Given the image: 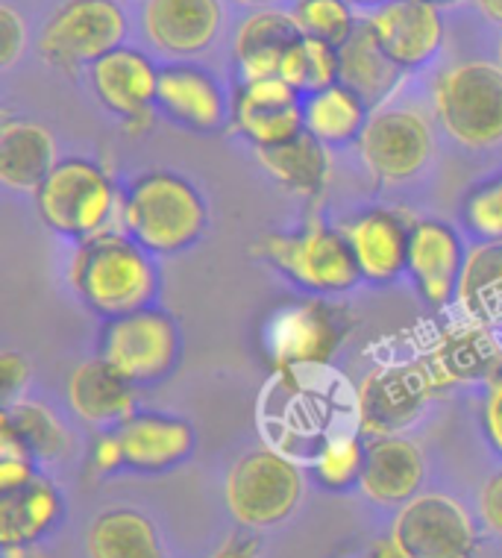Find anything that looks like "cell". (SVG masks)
<instances>
[{"instance_id":"7dc6e473","label":"cell","mask_w":502,"mask_h":558,"mask_svg":"<svg viewBox=\"0 0 502 558\" xmlns=\"http://www.w3.org/2000/svg\"><path fill=\"white\" fill-rule=\"evenodd\" d=\"M500 65H502V41H500Z\"/></svg>"},{"instance_id":"52a82bcc","label":"cell","mask_w":502,"mask_h":558,"mask_svg":"<svg viewBox=\"0 0 502 558\" xmlns=\"http://www.w3.org/2000/svg\"><path fill=\"white\" fill-rule=\"evenodd\" d=\"M180 356V332L174 318L159 308H138L109 318L100 338V359H107L130 383H156L171 374Z\"/></svg>"},{"instance_id":"9a60e30c","label":"cell","mask_w":502,"mask_h":558,"mask_svg":"<svg viewBox=\"0 0 502 558\" xmlns=\"http://www.w3.org/2000/svg\"><path fill=\"white\" fill-rule=\"evenodd\" d=\"M91 83L103 107L124 121L150 124V107L159 97V71L133 48H115L91 65Z\"/></svg>"},{"instance_id":"ab89813d","label":"cell","mask_w":502,"mask_h":558,"mask_svg":"<svg viewBox=\"0 0 502 558\" xmlns=\"http://www.w3.org/2000/svg\"><path fill=\"white\" fill-rule=\"evenodd\" d=\"M485 433L491 438V444L502 452V379H497L488 391V400H485L482 412Z\"/></svg>"},{"instance_id":"4fadbf2b","label":"cell","mask_w":502,"mask_h":558,"mask_svg":"<svg viewBox=\"0 0 502 558\" xmlns=\"http://www.w3.org/2000/svg\"><path fill=\"white\" fill-rule=\"evenodd\" d=\"M432 383L408 367H382L358 388V429L367 438L396 435L424 412Z\"/></svg>"},{"instance_id":"8992f818","label":"cell","mask_w":502,"mask_h":558,"mask_svg":"<svg viewBox=\"0 0 502 558\" xmlns=\"http://www.w3.org/2000/svg\"><path fill=\"white\" fill-rule=\"evenodd\" d=\"M256 253L285 270L294 282L311 291H347L358 286L362 270L344 230L309 223L297 235H268Z\"/></svg>"},{"instance_id":"277c9868","label":"cell","mask_w":502,"mask_h":558,"mask_svg":"<svg viewBox=\"0 0 502 558\" xmlns=\"http://www.w3.org/2000/svg\"><path fill=\"white\" fill-rule=\"evenodd\" d=\"M434 116L464 147L502 142V65L462 62L434 83Z\"/></svg>"},{"instance_id":"e575fe53","label":"cell","mask_w":502,"mask_h":558,"mask_svg":"<svg viewBox=\"0 0 502 558\" xmlns=\"http://www.w3.org/2000/svg\"><path fill=\"white\" fill-rule=\"evenodd\" d=\"M467 227L488 241H502V180L482 185L464 206Z\"/></svg>"},{"instance_id":"8fae6325","label":"cell","mask_w":502,"mask_h":558,"mask_svg":"<svg viewBox=\"0 0 502 558\" xmlns=\"http://www.w3.org/2000/svg\"><path fill=\"white\" fill-rule=\"evenodd\" d=\"M365 24L403 71L429 62L444 41V21L432 0H388Z\"/></svg>"},{"instance_id":"f6af8a7d","label":"cell","mask_w":502,"mask_h":558,"mask_svg":"<svg viewBox=\"0 0 502 558\" xmlns=\"http://www.w3.org/2000/svg\"><path fill=\"white\" fill-rule=\"evenodd\" d=\"M347 3H353V7H382V3H388V0H347Z\"/></svg>"},{"instance_id":"4dcf8cb0","label":"cell","mask_w":502,"mask_h":558,"mask_svg":"<svg viewBox=\"0 0 502 558\" xmlns=\"http://www.w3.org/2000/svg\"><path fill=\"white\" fill-rule=\"evenodd\" d=\"M280 77L299 95H315L341 83V59L335 45L299 36L280 65Z\"/></svg>"},{"instance_id":"44dd1931","label":"cell","mask_w":502,"mask_h":558,"mask_svg":"<svg viewBox=\"0 0 502 558\" xmlns=\"http://www.w3.org/2000/svg\"><path fill=\"white\" fill-rule=\"evenodd\" d=\"M136 383L121 376L107 359H91L71 374L69 400L71 409L91 426L124 424L136 414Z\"/></svg>"},{"instance_id":"7a4b0ae2","label":"cell","mask_w":502,"mask_h":558,"mask_svg":"<svg viewBox=\"0 0 502 558\" xmlns=\"http://www.w3.org/2000/svg\"><path fill=\"white\" fill-rule=\"evenodd\" d=\"M121 218L130 239L147 253H180L192 247L206 230V203L188 180L176 173H147L133 183L121 203Z\"/></svg>"},{"instance_id":"2e32d148","label":"cell","mask_w":502,"mask_h":558,"mask_svg":"<svg viewBox=\"0 0 502 558\" xmlns=\"http://www.w3.org/2000/svg\"><path fill=\"white\" fill-rule=\"evenodd\" d=\"M341 329L320 303L282 308L268 327V350L277 367L323 365L339 350Z\"/></svg>"},{"instance_id":"cb8c5ba5","label":"cell","mask_w":502,"mask_h":558,"mask_svg":"<svg viewBox=\"0 0 502 558\" xmlns=\"http://www.w3.org/2000/svg\"><path fill=\"white\" fill-rule=\"evenodd\" d=\"M297 21L285 12H256L244 21L235 36V59L244 71V80L280 77V65L291 45L299 39Z\"/></svg>"},{"instance_id":"ee69618b","label":"cell","mask_w":502,"mask_h":558,"mask_svg":"<svg viewBox=\"0 0 502 558\" xmlns=\"http://www.w3.org/2000/svg\"><path fill=\"white\" fill-rule=\"evenodd\" d=\"M476 7L482 10V15L493 24H502V0H476Z\"/></svg>"},{"instance_id":"74e56055","label":"cell","mask_w":502,"mask_h":558,"mask_svg":"<svg viewBox=\"0 0 502 558\" xmlns=\"http://www.w3.org/2000/svg\"><path fill=\"white\" fill-rule=\"evenodd\" d=\"M29 383V362L19 353H12L7 350L3 356H0V388H3V397L12 400V397L19 395L21 388Z\"/></svg>"},{"instance_id":"30bf717a","label":"cell","mask_w":502,"mask_h":558,"mask_svg":"<svg viewBox=\"0 0 502 558\" xmlns=\"http://www.w3.org/2000/svg\"><path fill=\"white\" fill-rule=\"evenodd\" d=\"M358 150L374 177L403 183L429 162L432 130L415 109H377L358 135Z\"/></svg>"},{"instance_id":"e0dca14e","label":"cell","mask_w":502,"mask_h":558,"mask_svg":"<svg viewBox=\"0 0 502 558\" xmlns=\"http://www.w3.org/2000/svg\"><path fill=\"white\" fill-rule=\"evenodd\" d=\"M147 36L171 57L204 53L221 29L218 0H147Z\"/></svg>"},{"instance_id":"d6986e66","label":"cell","mask_w":502,"mask_h":558,"mask_svg":"<svg viewBox=\"0 0 502 558\" xmlns=\"http://www.w3.org/2000/svg\"><path fill=\"white\" fill-rule=\"evenodd\" d=\"M344 235H347L350 247H353L362 279L391 282L403 270H408L412 227L396 213L370 209V213L353 218L344 227Z\"/></svg>"},{"instance_id":"ba28073f","label":"cell","mask_w":502,"mask_h":558,"mask_svg":"<svg viewBox=\"0 0 502 558\" xmlns=\"http://www.w3.org/2000/svg\"><path fill=\"white\" fill-rule=\"evenodd\" d=\"M124 33L126 19L115 0H71L50 19L39 50L57 68L95 65L121 48Z\"/></svg>"},{"instance_id":"7402d4cb","label":"cell","mask_w":502,"mask_h":558,"mask_svg":"<svg viewBox=\"0 0 502 558\" xmlns=\"http://www.w3.org/2000/svg\"><path fill=\"white\" fill-rule=\"evenodd\" d=\"M156 104L171 121L200 133L218 130L226 118V104L218 83L192 65H171L159 71Z\"/></svg>"},{"instance_id":"b9f144b4","label":"cell","mask_w":502,"mask_h":558,"mask_svg":"<svg viewBox=\"0 0 502 558\" xmlns=\"http://www.w3.org/2000/svg\"><path fill=\"white\" fill-rule=\"evenodd\" d=\"M209 558H259V544L247 535H232L221 549H215Z\"/></svg>"},{"instance_id":"83f0119b","label":"cell","mask_w":502,"mask_h":558,"mask_svg":"<svg viewBox=\"0 0 502 558\" xmlns=\"http://www.w3.org/2000/svg\"><path fill=\"white\" fill-rule=\"evenodd\" d=\"M256 154H259V162L265 165V171L271 173L273 180L289 192L309 197V194H318L327 183V145L318 142L309 130H303L291 142H282L277 147H261Z\"/></svg>"},{"instance_id":"60d3db41","label":"cell","mask_w":502,"mask_h":558,"mask_svg":"<svg viewBox=\"0 0 502 558\" xmlns=\"http://www.w3.org/2000/svg\"><path fill=\"white\" fill-rule=\"evenodd\" d=\"M479 509H482L485 523L502 535V471L488 480L482 497H479Z\"/></svg>"},{"instance_id":"1f68e13d","label":"cell","mask_w":502,"mask_h":558,"mask_svg":"<svg viewBox=\"0 0 502 558\" xmlns=\"http://www.w3.org/2000/svg\"><path fill=\"white\" fill-rule=\"evenodd\" d=\"M0 421L19 433V438L29 447L33 456L39 459H59L65 456L71 447V435L65 426L59 424V417L50 409L39 403H29V400H12L3 412Z\"/></svg>"},{"instance_id":"4316f807","label":"cell","mask_w":502,"mask_h":558,"mask_svg":"<svg viewBox=\"0 0 502 558\" xmlns=\"http://www.w3.org/2000/svg\"><path fill=\"white\" fill-rule=\"evenodd\" d=\"M91 558H168L159 547L154 523L136 509H109L97 514L86 538Z\"/></svg>"},{"instance_id":"5bb4252c","label":"cell","mask_w":502,"mask_h":558,"mask_svg":"<svg viewBox=\"0 0 502 558\" xmlns=\"http://www.w3.org/2000/svg\"><path fill=\"white\" fill-rule=\"evenodd\" d=\"M467 253L453 227L441 221L412 223L408 274L415 277L420 298L434 308L450 306L458 294Z\"/></svg>"},{"instance_id":"ffe728a7","label":"cell","mask_w":502,"mask_h":558,"mask_svg":"<svg viewBox=\"0 0 502 558\" xmlns=\"http://www.w3.org/2000/svg\"><path fill=\"white\" fill-rule=\"evenodd\" d=\"M124 444L126 468L145 473H162L185 462L194 450V429L180 417L164 414H133L118 426Z\"/></svg>"},{"instance_id":"6da1fadb","label":"cell","mask_w":502,"mask_h":558,"mask_svg":"<svg viewBox=\"0 0 502 558\" xmlns=\"http://www.w3.org/2000/svg\"><path fill=\"white\" fill-rule=\"evenodd\" d=\"M69 274L79 298L107 318L150 306L156 294V268L147 251L136 239L118 232L79 241Z\"/></svg>"},{"instance_id":"f35d334b","label":"cell","mask_w":502,"mask_h":558,"mask_svg":"<svg viewBox=\"0 0 502 558\" xmlns=\"http://www.w3.org/2000/svg\"><path fill=\"white\" fill-rule=\"evenodd\" d=\"M121 464H126L121 435L103 433L95 441V450H91V468H97V473H112L118 471Z\"/></svg>"},{"instance_id":"7c38bea8","label":"cell","mask_w":502,"mask_h":558,"mask_svg":"<svg viewBox=\"0 0 502 558\" xmlns=\"http://www.w3.org/2000/svg\"><path fill=\"white\" fill-rule=\"evenodd\" d=\"M297 95V88H291L282 77L244 80L232 100V121L238 133L256 145V150L291 142L306 130Z\"/></svg>"},{"instance_id":"f1b7e54d","label":"cell","mask_w":502,"mask_h":558,"mask_svg":"<svg viewBox=\"0 0 502 558\" xmlns=\"http://www.w3.org/2000/svg\"><path fill=\"white\" fill-rule=\"evenodd\" d=\"M455 300L474 324L502 318V241H485L467 253Z\"/></svg>"},{"instance_id":"bcb514c9","label":"cell","mask_w":502,"mask_h":558,"mask_svg":"<svg viewBox=\"0 0 502 558\" xmlns=\"http://www.w3.org/2000/svg\"><path fill=\"white\" fill-rule=\"evenodd\" d=\"M238 3H247V7H265V3H273V0H238Z\"/></svg>"},{"instance_id":"f546056e","label":"cell","mask_w":502,"mask_h":558,"mask_svg":"<svg viewBox=\"0 0 502 558\" xmlns=\"http://www.w3.org/2000/svg\"><path fill=\"white\" fill-rule=\"evenodd\" d=\"M367 124V104L344 83L309 95L303 104V126L323 145H347Z\"/></svg>"},{"instance_id":"d4e9b609","label":"cell","mask_w":502,"mask_h":558,"mask_svg":"<svg viewBox=\"0 0 502 558\" xmlns=\"http://www.w3.org/2000/svg\"><path fill=\"white\" fill-rule=\"evenodd\" d=\"M62 514L57 485L45 480L29 482L21 492L0 497V544L7 553L24 549L45 535Z\"/></svg>"},{"instance_id":"5b68a950","label":"cell","mask_w":502,"mask_h":558,"mask_svg":"<svg viewBox=\"0 0 502 558\" xmlns=\"http://www.w3.org/2000/svg\"><path fill=\"white\" fill-rule=\"evenodd\" d=\"M303 476L289 456L277 450H253L232 464L226 476V506L247 530L277 526L297 509Z\"/></svg>"},{"instance_id":"484cf974","label":"cell","mask_w":502,"mask_h":558,"mask_svg":"<svg viewBox=\"0 0 502 558\" xmlns=\"http://www.w3.org/2000/svg\"><path fill=\"white\" fill-rule=\"evenodd\" d=\"M341 59V83L353 88L367 107L382 104L400 83L403 68L388 57L382 45L374 39L367 24H358L356 33L339 48Z\"/></svg>"},{"instance_id":"603a6c76","label":"cell","mask_w":502,"mask_h":558,"mask_svg":"<svg viewBox=\"0 0 502 558\" xmlns=\"http://www.w3.org/2000/svg\"><path fill=\"white\" fill-rule=\"evenodd\" d=\"M57 142L36 121H7L0 126V183L12 192H39L57 168Z\"/></svg>"},{"instance_id":"ac0fdd59","label":"cell","mask_w":502,"mask_h":558,"mask_svg":"<svg viewBox=\"0 0 502 558\" xmlns=\"http://www.w3.org/2000/svg\"><path fill=\"white\" fill-rule=\"evenodd\" d=\"M426 462L424 452L400 435H379L365 447V471H362V492L382 506H403L417 497L424 485Z\"/></svg>"},{"instance_id":"9c48e42d","label":"cell","mask_w":502,"mask_h":558,"mask_svg":"<svg viewBox=\"0 0 502 558\" xmlns=\"http://www.w3.org/2000/svg\"><path fill=\"white\" fill-rule=\"evenodd\" d=\"M391 538L412 558H474L479 544L470 514L444 494H417L403 502Z\"/></svg>"},{"instance_id":"7bdbcfd3","label":"cell","mask_w":502,"mask_h":558,"mask_svg":"<svg viewBox=\"0 0 502 558\" xmlns=\"http://www.w3.org/2000/svg\"><path fill=\"white\" fill-rule=\"evenodd\" d=\"M367 558H412L406 553V549L400 547L394 538H385V541H379L377 547L370 549V556Z\"/></svg>"},{"instance_id":"836d02e7","label":"cell","mask_w":502,"mask_h":558,"mask_svg":"<svg viewBox=\"0 0 502 558\" xmlns=\"http://www.w3.org/2000/svg\"><path fill=\"white\" fill-rule=\"evenodd\" d=\"M294 21L303 36L341 48L356 33V19L347 0H299Z\"/></svg>"},{"instance_id":"8d00e7d4","label":"cell","mask_w":502,"mask_h":558,"mask_svg":"<svg viewBox=\"0 0 502 558\" xmlns=\"http://www.w3.org/2000/svg\"><path fill=\"white\" fill-rule=\"evenodd\" d=\"M36 482L33 456H0V494H12Z\"/></svg>"},{"instance_id":"3957f363","label":"cell","mask_w":502,"mask_h":558,"mask_svg":"<svg viewBox=\"0 0 502 558\" xmlns=\"http://www.w3.org/2000/svg\"><path fill=\"white\" fill-rule=\"evenodd\" d=\"M41 221L65 239H95L109 232L118 213V189L100 165L62 159L36 192Z\"/></svg>"},{"instance_id":"d6a6232c","label":"cell","mask_w":502,"mask_h":558,"mask_svg":"<svg viewBox=\"0 0 502 558\" xmlns=\"http://www.w3.org/2000/svg\"><path fill=\"white\" fill-rule=\"evenodd\" d=\"M365 447L367 444L353 433L329 435L327 441L320 444L318 459H315L318 480L332 492L350 488L353 482L362 480V471H365Z\"/></svg>"},{"instance_id":"d590c367","label":"cell","mask_w":502,"mask_h":558,"mask_svg":"<svg viewBox=\"0 0 502 558\" xmlns=\"http://www.w3.org/2000/svg\"><path fill=\"white\" fill-rule=\"evenodd\" d=\"M24 45H27V29H24L19 12L0 7V68L15 65L24 53Z\"/></svg>"}]
</instances>
